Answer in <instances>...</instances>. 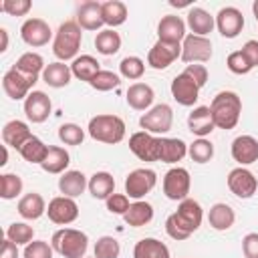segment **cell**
<instances>
[{"mask_svg": "<svg viewBox=\"0 0 258 258\" xmlns=\"http://www.w3.org/2000/svg\"><path fill=\"white\" fill-rule=\"evenodd\" d=\"M204 220V210L200 206V202L185 198L183 202H179L177 210L173 214L167 216L165 220V232L169 238L173 240H187L200 226Z\"/></svg>", "mask_w": 258, "mask_h": 258, "instance_id": "1", "label": "cell"}, {"mask_svg": "<svg viewBox=\"0 0 258 258\" xmlns=\"http://www.w3.org/2000/svg\"><path fill=\"white\" fill-rule=\"evenodd\" d=\"M210 111H212V119L214 125L218 129H234L240 121V113H242V99L238 97V93L234 91H220L212 103H210Z\"/></svg>", "mask_w": 258, "mask_h": 258, "instance_id": "2", "label": "cell"}, {"mask_svg": "<svg viewBox=\"0 0 258 258\" xmlns=\"http://www.w3.org/2000/svg\"><path fill=\"white\" fill-rule=\"evenodd\" d=\"M83 28L77 24V20H67L58 26L54 40H52V52L60 62L75 60L77 52L83 42Z\"/></svg>", "mask_w": 258, "mask_h": 258, "instance_id": "3", "label": "cell"}, {"mask_svg": "<svg viewBox=\"0 0 258 258\" xmlns=\"http://www.w3.org/2000/svg\"><path fill=\"white\" fill-rule=\"evenodd\" d=\"M50 246L62 258H85L89 248V236L75 228H60L52 234Z\"/></svg>", "mask_w": 258, "mask_h": 258, "instance_id": "4", "label": "cell"}, {"mask_svg": "<svg viewBox=\"0 0 258 258\" xmlns=\"http://www.w3.org/2000/svg\"><path fill=\"white\" fill-rule=\"evenodd\" d=\"M87 131L95 141H101V143H107V145H115V143H121L123 137H125V121L121 117L109 115V113L95 115L89 121Z\"/></svg>", "mask_w": 258, "mask_h": 258, "instance_id": "5", "label": "cell"}, {"mask_svg": "<svg viewBox=\"0 0 258 258\" xmlns=\"http://www.w3.org/2000/svg\"><path fill=\"white\" fill-rule=\"evenodd\" d=\"M171 125H173V109L167 103L153 105L139 119V127L151 135H163L171 129Z\"/></svg>", "mask_w": 258, "mask_h": 258, "instance_id": "6", "label": "cell"}, {"mask_svg": "<svg viewBox=\"0 0 258 258\" xmlns=\"http://www.w3.org/2000/svg\"><path fill=\"white\" fill-rule=\"evenodd\" d=\"M157 183V173L149 167H137L133 171H129V175L125 177V196L137 200H143Z\"/></svg>", "mask_w": 258, "mask_h": 258, "instance_id": "7", "label": "cell"}, {"mask_svg": "<svg viewBox=\"0 0 258 258\" xmlns=\"http://www.w3.org/2000/svg\"><path fill=\"white\" fill-rule=\"evenodd\" d=\"M191 187V177L185 167H171L163 175V194L171 202H183L189 194Z\"/></svg>", "mask_w": 258, "mask_h": 258, "instance_id": "8", "label": "cell"}, {"mask_svg": "<svg viewBox=\"0 0 258 258\" xmlns=\"http://www.w3.org/2000/svg\"><path fill=\"white\" fill-rule=\"evenodd\" d=\"M129 149L141 161H159L161 137H155L147 131H137L129 137Z\"/></svg>", "mask_w": 258, "mask_h": 258, "instance_id": "9", "label": "cell"}, {"mask_svg": "<svg viewBox=\"0 0 258 258\" xmlns=\"http://www.w3.org/2000/svg\"><path fill=\"white\" fill-rule=\"evenodd\" d=\"M179 58L187 64L208 62L212 58V40L208 36L187 34L181 42V56Z\"/></svg>", "mask_w": 258, "mask_h": 258, "instance_id": "10", "label": "cell"}, {"mask_svg": "<svg viewBox=\"0 0 258 258\" xmlns=\"http://www.w3.org/2000/svg\"><path fill=\"white\" fill-rule=\"evenodd\" d=\"M38 79H34V77H26V75H22L20 71H16L14 67L12 69H8L6 73H4V77H2V89H4V93L10 97V99H14V101H20V99H26L32 91V87H34V83H36Z\"/></svg>", "mask_w": 258, "mask_h": 258, "instance_id": "11", "label": "cell"}, {"mask_svg": "<svg viewBox=\"0 0 258 258\" xmlns=\"http://www.w3.org/2000/svg\"><path fill=\"white\" fill-rule=\"evenodd\" d=\"M46 214H48V220L52 224H58V226H67V224H73L77 218H79V206L73 198H67V196H56L48 202L46 206Z\"/></svg>", "mask_w": 258, "mask_h": 258, "instance_id": "12", "label": "cell"}, {"mask_svg": "<svg viewBox=\"0 0 258 258\" xmlns=\"http://www.w3.org/2000/svg\"><path fill=\"white\" fill-rule=\"evenodd\" d=\"M228 187H230V191L236 198L248 200V198H252L256 194L258 179H256V175L250 169H246V167H234L228 173Z\"/></svg>", "mask_w": 258, "mask_h": 258, "instance_id": "13", "label": "cell"}, {"mask_svg": "<svg viewBox=\"0 0 258 258\" xmlns=\"http://www.w3.org/2000/svg\"><path fill=\"white\" fill-rule=\"evenodd\" d=\"M177 56H181V44H171L157 38V42L147 52V64L155 71H163L169 64H173Z\"/></svg>", "mask_w": 258, "mask_h": 258, "instance_id": "14", "label": "cell"}, {"mask_svg": "<svg viewBox=\"0 0 258 258\" xmlns=\"http://www.w3.org/2000/svg\"><path fill=\"white\" fill-rule=\"evenodd\" d=\"M171 97L183 105V107H194L196 101L200 99V85L187 75V73H179L173 81H171Z\"/></svg>", "mask_w": 258, "mask_h": 258, "instance_id": "15", "label": "cell"}, {"mask_svg": "<svg viewBox=\"0 0 258 258\" xmlns=\"http://www.w3.org/2000/svg\"><path fill=\"white\" fill-rule=\"evenodd\" d=\"M50 36H52V30H50L48 22H44L42 18H28L20 26V38L28 46H34V48L44 46V44H48Z\"/></svg>", "mask_w": 258, "mask_h": 258, "instance_id": "16", "label": "cell"}, {"mask_svg": "<svg viewBox=\"0 0 258 258\" xmlns=\"http://www.w3.org/2000/svg\"><path fill=\"white\" fill-rule=\"evenodd\" d=\"M216 28L224 38H236L244 28V16L236 6H224L216 14Z\"/></svg>", "mask_w": 258, "mask_h": 258, "instance_id": "17", "label": "cell"}, {"mask_svg": "<svg viewBox=\"0 0 258 258\" xmlns=\"http://www.w3.org/2000/svg\"><path fill=\"white\" fill-rule=\"evenodd\" d=\"M52 113V103L50 97L42 91H32L24 99V115L32 123H44L48 115Z\"/></svg>", "mask_w": 258, "mask_h": 258, "instance_id": "18", "label": "cell"}, {"mask_svg": "<svg viewBox=\"0 0 258 258\" xmlns=\"http://www.w3.org/2000/svg\"><path fill=\"white\" fill-rule=\"evenodd\" d=\"M185 22L181 20V16H175V14H167L159 20L157 24V36L159 40L163 42H171V44H181L183 38L187 36L185 34Z\"/></svg>", "mask_w": 258, "mask_h": 258, "instance_id": "19", "label": "cell"}, {"mask_svg": "<svg viewBox=\"0 0 258 258\" xmlns=\"http://www.w3.org/2000/svg\"><path fill=\"white\" fill-rule=\"evenodd\" d=\"M232 157L234 161L240 163V167L250 165L254 161H258V139H254L252 135H238L232 141Z\"/></svg>", "mask_w": 258, "mask_h": 258, "instance_id": "20", "label": "cell"}, {"mask_svg": "<svg viewBox=\"0 0 258 258\" xmlns=\"http://www.w3.org/2000/svg\"><path fill=\"white\" fill-rule=\"evenodd\" d=\"M101 2L95 0H87L79 6L77 10V24L83 30H99L105 22H103V12H101Z\"/></svg>", "mask_w": 258, "mask_h": 258, "instance_id": "21", "label": "cell"}, {"mask_svg": "<svg viewBox=\"0 0 258 258\" xmlns=\"http://www.w3.org/2000/svg\"><path fill=\"white\" fill-rule=\"evenodd\" d=\"M125 99H127V105L131 109L149 111L151 105H153L155 93H153L151 85H147V83H133V85H129V89L125 93Z\"/></svg>", "mask_w": 258, "mask_h": 258, "instance_id": "22", "label": "cell"}, {"mask_svg": "<svg viewBox=\"0 0 258 258\" xmlns=\"http://www.w3.org/2000/svg\"><path fill=\"white\" fill-rule=\"evenodd\" d=\"M89 187V179H87V175L83 173V171H79V169H69V171H64V173H60V177H58V191L62 194V196H67V198H79L85 189Z\"/></svg>", "mask_w": 258, "mask_h": 258, "instance_id": "23", "label": "cell"}, {"mask_svg": "<svg viewBox=\"0 0 258 258\" xmlns=\"http://www.w3.org/2000/svg\"><path fill=\"white\" fill-rule=\"evenodd\" d=\"M187 127H189V131H191L194 135H198V137L210 135V133L216 129L210 107H206V105L194 107L191 113L187 115Z\"/></svg>", "mask_w": 258, "mask_h": 258, "instance_id": "24", "label": "cell"}, {"mask_svg": "<svg viewBox=\"0 0 258 258\" xmlns=\"http://www.w3.org/2000/svg\"><path fill=\"white\" fill-rule=\"evenodd\" d=\"M185 24H187V28L191 30V34L208 36V34L214 30V26H216V18H214L208 10H204V8H200V6H194V8L187 10V20H185Z\"/></svg>", "mask_w": 258, "mask_h": 258, "instance_id": "25", "label": "cell"}, {"mask_svg": "<svg viewBox=\"0 0 258 258\" xmlns=\"http://www.w3.org/2000/svg\"><path fill=\"white\" fill-rule=\"evenodd\" d=\"M16 210L24 220H38L42 214H46V202L40 194L30 191V194H24L18 200Z\"/></svg>", "mask_w": 258, "mask_h": 258, "instance_id": "26", "label": "cell"}, {"mask_svg": "<svg viewBox=\"0 0 258 258\" xmlns=\"http://www.w3.org/2000/svg\"><path fill=\"white\" fill-rule=\"evenodd\" d=\"M71 64H64L60 60H54V62H48L42 71V81L52 87V89H60V87H67L71 83Z\"/></svg>", "mask_w": 258, "mask_h": 258, "instance_id": "27", "label": "cell"}, {"mask_svg": "<svg viewBox=\"0 0 258 258\" xmlns=\"http://www.w3.org/2000/svg\"><path fill=\"white\" fill-rule=\"evenodd\" d=\"M30 137H32V133H30L28 125H26L24 121H18V119L8 121V123L4 125V129H2V139H4V143L10 145V147H14V149H20Z\"/></svg>", "mask_w": 258, "mask_h": 258, "instance_id": "28", "label": "cell"}, {"mask_svg": "<svg viewBox=\"0 0 258 258\" xmlns=\"http://www.w3.org/2000/svg\"><path fill=\"white\" fill-rule=\"evenodd\" d=\"M89 194L95 200H107L115 194V179L109 171H95L89 177Z\"/></svg>", "mask_w": 258, "mask_h": 258, "instance_id": "29", "label": "cell"}, {"mask_svg": "<svg viewBox=\"0 0 258 258\" xmlns=\"http://www.w3.org/2000/svg\"><path fill=\"white\" fill-rule=\"evenodd\" d=\"M208 222H210V226H212L214 230L226 232V230H230V228L234 226V222H236V212H234L228 204L218 202V204H214V206L210 208V212H208Z\"/></svg>", "mask_w": 258, "mask_h": 258, "instance_id": "30", "label": "cell"}, {"mask_svg": "<svg viewBox=\"0 0 258 258\" xmlns=\"http://www.w3.org/2000/svg\"><path fill=\"white\" fill-rule=\"evenodd\" d=\"M71 163V155L64 147L60 145H48V155L46 159L40 163V167L46 171V173H64L67 167Z\"/></svg>", "mask_w": 258, "mask_h": 258, "instance_id": "31", "label": "cell"}, {"mask_svg": "<svg viewBox=\"0 0 258 258\" xmlns=\"http://www.w3.org/2000/svg\"><path fill=\"white\" fill-rule=\"evenodd\" d=\"M123 220L131 228H141V226H145V224H149L153 220V206L149 202L137 200V202H133L129 206V210L125 212Z\"/></svg>", "mask_w": 258, "mask_h": 258, "instance_id": "32", "label": "cell"}, {"mask_svg": "<svg viewBox=\"0 0 258 258\" xmlns=\"http://www.w3.org/2000/svg\"><path fill=\"white\" fill-rule=\"evenodd\" d=\"M187 155V143L179 137H161V155L163 163H177Z\"/></svg>", "mask_w": 258, "mask_h": 258, "instance_id": "33", "label": "cell"}, {"mask_svg": "<svg viewBox=\"0 0 258 258\" xmlns=\"http://www.w3.org/2000/svg\"><path fill=\"white\" fill-rule=\"evenodd\" d=\"M133 258H169V248L157 238H141L133 248Z\"/></svg>", "mask_w": 258, "mask_h": 258, "instance_id": "34", "label": "cell"}, {"mask_svg": "<svg viewBox=\"0 0 258 258\" xmlns=\"http://www.w3.org/2000/svg\"><path fill=\"white\" fill-rule=\"evenodd\" d=\"M99 71H101L99 60H97L95 56H91V54H81V56H77V58L71 62V73H73V77H77L79 81H85V83H91L93 77H95Z\"/></svg>", "mask_w": 258, "mask_h": 258, "instance_id": "35", "label": "cell"}, {"mask_svg": "<svg viewBox=\"0 0 258 258\" xmlns=\"http://www.w3.org/2000/svg\"><path fill=\"white\" fill-rule=\"evenodd\" d=\"M18 153L22 155L24 161L40 165V163L46 159V155H48V145H46L42 139H38L36 135H32V137L18 149Z\"/></svg>", "mask_w": 258, "mask_h": 258, "instance_id": "36", "label": "cell"}, {"mask_svg": "<svg viewBox=\"0 0 258 258\" xmlns=\"http://www.w3.org/2000/svg\"><path fill=\"white\" fill-rule=\"evenodd\" d=\"M103 22L115 30V26H121L127 20V6L121 0H107L101 6Z\"/></svg>", "mask_w": 258, "mask_h": 258, "instance_id": "37", "label": "cell"}, {"mask_svg": "<svg viewBox=\"0 0 258 258\" xmlns=\"http://www.w3.org/2000/svg\"><path fill=\"white\" fill-rule=\"evenodd\" d=\"M95 48H97V52H101L105 56H111V54L119 52V48H121V36H119V32H115L113 28L99 30L97 36H95Z\"/></svg>", "mask_w": 258, "mask_h": 258, "instance_id": "38", "label": "cell"}, {"mask_svg": "<svg viewBox=\"0 0 258 258\" xmlns=\"http://www.w3.org/2000/svg\"><path fill=\"white\" fill-rule=\"evenodd\" d=\"M44 67H46L44 58L38 52H24V54L18 56V60L14 64L16 71H20L26 77H34V79H38V75H42Z\"/></svg>", "mask_w": 258, "mask_h": 258, "instance_id": "39", "label": "cell"}, {"mask_svg": "<svg viewBox=\"0 0 258 258\" xmlns=\"http://www.w3.org/2000/svg\"><path fill=\"white\" fill-rule=\"evenodd\" d=\"M187 155L196 163H208L214 157V143L208 141L206 137H198L191 145H187Z\"/></svg>", "mask_w": 258, "mask_h": 258, "instance_id": "40", "label": "cell"}, {"mask_svg": "<svg viewBox=\"0 0 258 258\" xmlns=\"http://www.w3.org/2000/svg\"><path fill=\"white\" fill-rule=\"evenodd\" d=\"M6 238L16 246H28L34 238V230L26 222H14L6 228Z\"/></svg>", "mask_w": 258, "mask_h": 258, "instance_id": "41", "label": "cell"}, {"mask_svg": "<svg viewBox=\"0 0 258 258\" xmlns=\"http://www.w3.org/2000/svg\"><path fill=\"white\" fill-rule=\"evenodd\" d=\"M22 194V177L18 173H2L0 175V198L14 200Z\"/></svg>", "mask_w": 258, "mask_h": 258, "instance_id": "42", "label": "cell"}, {"mask_svg": "<svg viewBox=\"0 0 258 258\" xmlns=\"http://www.w3.org/2000/svg\"><path fill=\"white\" fill-rule=\"evenodd\" d=\"M119 73H121V77H125L129 81H137L145 73V62L139 56H125L119 62Z\"/></svg>", "mask_w": 258, "mask_h": 258, "instance_id": "43", "label": "cell"}, {"mask_svg": "<svg viewBox=\"0 0 258 258\" xmlns=\"http://www.w3.org/2000/svg\"><path fill=\"white\" fill-rule=\"evenodd\" d=\"M121 246L113 236H101L95 242V258H119Z\"/></svg>", "mask_w": 258, "mask_h": 258, "instance_id": "44", "label": "cell"}, {"mask_svg": "<svg viewBox=\"0 0 258 258\" xmlns=\"http://www.w3.org/2000/svg\"><path fill=\"white\" fill-rule=\"evenodd\" d=\"M89 85H91L95 91L105 93V91L117 89V87L121 85V79H119V75H115L113 71H105V69H101V71L93 77V81H91Z\"/></svg>", "mask_w": 258, "mask_h": 258, "instance_id": "45", "label": "cell"}, {"mask_svg": "<svg viewBox=\"0 0 258 258\" xmlns=\"http://www.w3.org/2000/svg\"><path fill=\"white\" fill-rule=\"evenodd\" d=\"M58 139L64 145H81L85 139V131L77 123H62L58 127Z\"/></svg>", "mask_w": 258, "mask_h": 258, "instance_id": "46", "label": "cell"}, {"mask_svg": "<svg viewBox=\"0 0 258 258\" xmlns=\"http://www.w3.org/2000/svg\"><path fill=\"white\" fill-rule=\"evenodd\" d=\"M226 67H228V71L234 73V75H248V73L254 69V67L248 62V58L244 56L242 50H234V52H230L228 58H226Z\"/></svg>", "mask_w": 258, "mask_h": 258, "instance_id": "47", "label": "cell"}, {"mask_svg": "<svg viewBox=\"0 0 258 258\" xmlns=\"http://www.w3.org/2000/svg\"><path fill=\"white\" fill-rule=\"evenodd\" d=\"M52 246L44 240H32L28 246H24L22 258H52Z\"/></svg>", "mask_w": 258, "mask_h": 258, "instance_id": "48", "label": "cell"}, {"mask_svg": "<svg viewBox=\"0 0 258 258\" xmlns=\"http://www.w3.org/2000/svg\"><path fill=\"white\" fill-rule=\"evenodd\" d=\"M30 8H32L30 0H2V4H0V10L10 16H24V14H28Z\"/></svg>", "mask_w": 258, "mask_h": 258, "instance_id": "49", "label": "cell"}, {"mask_svg": "<svg viewBox=\"0 0 258 258\" xmlns=\"http://www.w3.org/2000/svg\"><path fill=\"white\" fill-rule=\"evenodd\" d=\"M105 204H107V210L111 212V214H117V216H125V212L129 210V198L125 196V194H113L111 198H107L105 200Z\"/></svg>", "mask_w": 258, "mask_h": 258, "instance_id": "50", "label": "cell"}, {"mask_svg": "<svg viewBox=\"0 0 258 258\" xmlns=\"http://www.w3.org/2000/svg\"><path fill=\"white\" fill-rule=\"evenodd\" d=\"M242 252L246 258H258V232H250L242 238Z\"/></svg>", "mask_w": 258, "mask_h": 258, "instance_id": "51", "label": "cell"}, {"mask_svg": "<svg viewBox=\"0 0 258 258\" xmlns=\"http://www.w3.org/2000/svg\"><path fill=\"white\" fill-rule=\"evenodd\" d=\"M183 73H187V75L200 85V89L208 83V69H206L204 64H198V62H196V64H187Z\"/></svg>", "mask_w": 258, "mask_h": 258, "instance_id": "52", "label": "cell"}, {"mask_svg": "<svg viewBox=\"0 0 258 258\" xmlns=\"http://www.w3.org/2000/svg\"><path fill=\"white\" fill-rule=\"evenodd\" d=\"M242 52H244V56L248 58V62L252 64V67H258V40H246L244 42V46H242Z\"/></svg>", "mask_w": 258, "mask_h": 258, "instance_id": "53", "label": "cell"}, {"mask_svg": "<svg viewBox=\"0 0 258 258\" xmlns=\"http://www.w3.org/2000/svg\"><path fill=\"white\" fill-rule=\"evenodd\" d=\"M0 258H18V246L14 242H10L8 238H4L2 250H0Z\"/></svg>", "mask_w": 258, "mask_h": 258, "instance_id": "54", "label": "cell"}, {"mask_svg": "<svg viewBox=\"0 0 258 258\" xmlns=\"http://www.w3.org/2000/svg\"><path fill=\"white\" fill-rule=\"evenodd\" d=\"M0 38H2L0 52H6V48H8V32H6V28H0Z\"/></svg>", "mask_w": 258, "mask_h": 258, "instance_id": "55", "label": "cell"}, {"mask_svg": "<svg viewBox=\"0 0 258 258\" xmlns=\"http://www.w3.org/2000/svg\"><path fill=\"white\" fill-rule=\"evenodd\" d=\"M252 12H254V18L258 20V0H256V2L252 4Z\"/></svg>", "mask_w": 258, "mask_h": 258, "instance_id": "56", "label": "cell"}, {"mask_svg": "<svg viewBox=\"0 0 258 258\" xmlns=\"http://www.w3.org/2000/svg\"><path fill=\"white\" fill-rule=\"evenodd\" d=\"M85 258H87V256H85ZM93 258H95V256H93Z\"/></svg>", "mask_w": 258, "mask_h": 258, "instance_id": "57", "label": "cell"}]
</instances>
